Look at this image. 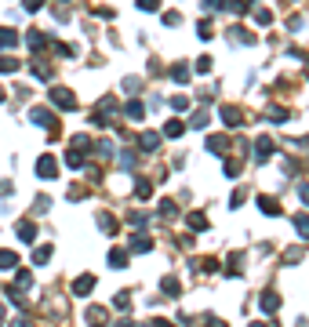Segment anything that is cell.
Segmentation results:
<instances>
[{"label":"cell","instance_id":"1","mask_svg":"<svg viewBox=\"0 0 309 327\" xmlns=\"http://www.w3.org/2000/svg\"><path fill=\"white\" fill-rule=\"evenodd\" d=\"M36 175H40V178H55V175H59V164H55V156H40V164H36Z\"/></svg>","mask_w":309,"mask_h":327},{"label":"cell","instance_id":"2","mask_svg":"<svg viewBox=\"0 0 309 327\" xmlns=\"http://www.w3.org/2000/svg\"><path fill=\"white\" fill-rule=\"evenodd\" d=\"M258 305H262V313H277V309H280V295H277V291H262Z\"/></svg>","mask_w":309,"mask_h":327},{"label":"cell","instance_id":"3","mask_svg":"<svg viewBox=\"0 0 309 327\" xmlns=\"http://www.w3.org/2000/svg\"><path fill=\"white\" fill-rule=\"evenodd\" d=\"M91 291H95V276H77V280H73V295H91Z\"/></svg>","mask_w":309,"mask_h":327},{"label":"cell","instance_id":"4","mask_svg":"<svg viewBox=\"0 0 309 327\" xmlns=\"http://www.w3.org/2000/svg\"><path fill=\"white\" fill-rule=\"evenodd\" d=\"M51 98L59 102L62 109H77V102H73V95H69V91H65V88H59V91H51Z\"/></svg>","mask_w":309,"mask_h":327},{"label":"cell","instance_id":"5","mask_svg":"<svg viewBox=\"0 0 309 327\" xmlns=\"http://www.w3.org/2000/svg\"><path fill=\"white\" fill-rule=\"evenodd\" d=\"M106 316H109V313L102 309V305H95V309H88V324H91V327H102V324H106Z\"/></svg>","mask_w":309,"mask_h":327},{"label":"cell","instance_id":"6","mask_svg":"<svg viewBox=\"0 0 309 327\" xmlns=\"http://www.w3.org/2000/svg\"><path fill=\"white\" fill-rule=\"evenodd\" d=\"M30 120H33V124H44V127H51V124H55V117L48 113V109H33Z\"/></svg>","mask_w":309,"mask_h":327},{"label":"cell","instance_id":"7","mask_svg":"<svg viewBox=\"0 0 309 327\" xmlns=\"http://www.w3.org/2000/svg\"><path fill=\"white\" fill-rule=\"evenodd\" d=\"M15 44H18V36H15V30H0V51L15 48Z\"/></svg>","mask_w":309,"mask_h":327},{"label":"cell","instance_id":"8","mask_svg":"<svg viewBox=\"0 0 309 327\" xmlns=\"http://www.w3.org/2000/svg\"><path fill=\"white\" fill-rule=\"evenodd\" d=\"M258 208L266 211V214H280V204L273 200V196H258Z\"/></svg>","mask_w":309,"mask_h":327},{"label":"cell","instance_id":"9","mask_svg":"<svg viewBox=\"0 0 309 327\" xmlns=\"http://www.w3.org/2000/svg\"><path fill=\"white\" fill-rule=\"evenodd\" d=\"M182 131H185V124H182V120H167V127H164V135H167V138H179V135H182Z\"/></svg>","mask_w":309,"mask_h":327},{"label":"cell","instance_id":"10","mask_svg":"<svg viewBox=\"0 0 309 327\" xmlns=\"http://www.w3.org/2000/svg\"><path fill=\"white\" fill-rule=\"evenodd\" d=\"M18 266V255L15 251H0V269H15Z\"/></svg>","mask_w":309,"mask_h":327},{"label":"cell","instance_id":"11","mask_svg":"<svg viewBox=\"0 0 309 327\" xmlns=\"http://www.w3.org/2000/svg\"><path fill=\"white\" fill-rule=\"evenodd\" d=\"M295 229H298L302 240H309V218H306V214H295Z\"/></svg>","mask_w":309,"mask_h":327},{"label":"cell","instance_id":"12","mask_svg":"<svg viewBox=\"0 0 309 327\" xmlns=\"http://www.w3.org/2000/svg\"><path fill=\"white\" fill-rule=\"evenodd\" d=\"M18 237H22V240H33V237H36V226H33V222H18Z\"/></svg>","mask_w":309,"mask_h":327},{"label":"cell","instance_id":"13","mask_svg":"<svg viewBox=\"0 0 309 327\" xmlns=\"http://www.w3.org/2000/svg\"><path fill=\"white\" fill-rule=\"evenodd\" d=\"M48 258H51V244H44V247H36V251H33V262H36V266H44Z\"/></svg>","mask_w":309,"mask_h":327},{"label":"cell","instance_id":"14","mask_svg":"<svg viewBox=\"0 0 309 327\" xmlns=\"http://www.w3.org/2000/svg\"><path fill=\"white\" fill-rule=\"evenodd\" d=\"M113 305H117L120 313H131V298H127V291H120V295L113 298Z\"/></svg>","mask_w":309,"mask_h":327},{"label":"cell","instance_id":"15","mask_svg":"<svg viewBox=\"0 0 309 327\" xmlns=\"http://www.w3.org/2000/svg\"><path fill=\"white\" fill-rule=\"evenodd\" d=\"M149 247H153L149 237H135V240H131V251H149Z\"/></svg>","mask_w":309,"mask_h":327},{"label":"cell","instance_id":"16","mask_svg":"<svg viewBox=\"0 0 309 327\" xmlns=\"http://www.w3.org/2000/svg\"><path fill=\"white\" fill-rule=\"evenodd\" d=\"M127 117H135V120H142V117H146V109H142V102H131V106H127Z\"/></svg>","mask_w":309,"mask_h":327},{"label":"cell","instance_id":"17","mask_svg":"<svg viewBox=\"0 0 309 327\" xmlns=\"http://www.w3.org/2000/svg\"><path fill=\"white\" fill-rule=\"evenodd\" d=\"M124 262H127V255H124V251H109V266H124Z\"/></svg>","mask_w":309,"mask_h":327},{"label":"cell","instance_id":"18","mask_svg":"<svg viewBox=\"0 0 309 327\" xmlns=\"http://www.w3.org/2000/svg\"><path fill=\"white\" fill-rule=\"evenodd\" d=\"M15 69H18L15 59H0V73H15Z\"/></svg>","mask_w":309,"mask_h":327},{"label":"cell","instance_id":"19","mask_svg":"<svg viewBox=\"0 0 309 327\" xmlns=\"http://www.w3.org/2000/svg\"><path fill=\"white\" fill-rule=\"evenodd\" d=\"M156 146H160V138H156V135H142V149H156Z\"/></svg>","mask_w":309,"mask_h":327},{"label":"cell","instance_id":"20","mask_svg":"<svg viewBox=\"0 0 309 327\" xmlns=\"http://www.w3.org/2000/svg\"><path fill=\"white\" fill-rule=\"evenodd\" d=\"M189 226H193V229H208V218H204V214H193Z\"/></svg>","mask_w":309,"mask_h":327},{"label":"cell","instance_id":"21","mask_svg":"<svg viewBox=\"0 0 309 327\" xmlns=\"http://www.w3.org/2000/svg\"><path fill=\"white\" fill-rule=\"evenodd\" d=\"M160 214H167V218H171V214H179V208H175L171 200H164V204H160Z\"/></svg>","mask_w":309,"mask_h":327},{"label":"cell","instance_id":"22","mask_svg":"<svg viewBox=\"0 0 309 327\" xmlns=\"http://www.w3.org/2000/svg\"><path fill=\"white\" fill-rule=\"evenodd\" d=\"M164 291H167V295H179V280L167 276V280H164Z\"/></svg>","mask_w":309,"mask_h":327},{"label":"cell","instance_id":"23","mask_svg":"<svg viewBox=\"0 0 309 327\" xmlns=\"http://www.w3.org/2000/svg\"><path fill=\"white\" fill-rule=\"evenodd\" d=\"M138 7H146V11H156V7H160V0H138Z\"/></svg>","mask_w":309,"mask_h":327},{"label":"cell","instance_id":"24","mask_svg":"<svg viewBox=\"0 0 309 327\" xmlns=\"http://www.w3.org/2000/svg\"><path fill=\"white\" fill-rule=\"evenodd\" d=\"M171 106H175V109H185V106H189V98H182V95H175V98H171Z\"/></svg>","mask_w":309,"mask_h":327},{"label":"cell","instance_id":"25","mask_svg":"<svg viewBox=\"0 0 309 327\" xmlns=\"http://www.w3.org/2000/svg\"><path fill=\"white\" fill-rule=\"evenodd\" d=\"M204 327H226V324H222L218 316H204Z\"/></svg>","mask_w":309,"mask_h":327},{"label":"cell","instance_id":"26","mask_svg":"<svg viewBox=\"0 0 309 327\" xmlns=\"http://www.w3.org/2000/svg\"><path fill=\"white\" fill-rule=\"evenodd\" d=\"M135 193H138V196H142V200H149V193H153V189H149V185H146V182H138V189H135Z\"/></svg>","mask_w":309,"mask_h":327},{"label":"cell","instance_id":"27","mask_svg":"<svg viewBox=\"0 0 309 327\" xmlns=\"http://www.w3.org/2000/svg\"><path fill=\"white\" fill-rule=\"evenodd\" d=\"M11 327H33V324L26 320V316H15V320H11Z\"/></svg>","mask_w":309,"mask_h":327},{"label":"cell","instance_id":"28","mask_svg":"<svg viewBox=\"0 0 309 327\" xmlns=\"http://www.w3.org/2000/svg\"><path fill=\"white\" fill-rule=\"evenodd\" d=\"M149 327H175V324H171V320H160V316H156V320L149 324Z\"/></svg>","mask_w":309,"mask_h":327},{"label":"cell","instance_id":"29","mask_svg":"<svg viewBox=\"0 0 309 327\" xmlns=\"http://www.w3.org/2000/svg\"><path fill=\"white\" fill-rule=\"evenodd\" d=\"M298 196H302V200L309 204V185H302V189H298Z\"/></svg>","mask_w":309,"mask_h":327},{"label":"cell","instance_id":"30","mask_svg":"<svg viewBox=\"0 0 309 327\" xmlns=\"http://www.w3.org/2000/svg\"><path fill=\"white\" fill-rule=\"evenodd\" d=\"M40 4H44V0H26V7H33V11H36Z\"/></svg>","mask_w":309,"mask_h":327},{"label":"cell","instance_id":"31","mask_svg":"<svg viewBox=\"0 0 309 327\" xmlns=\"http://www.w3.org/2000/svg\"><path fill=\"white\" fill-rule=\"evenodd\" d=\"M117 327H135V324H131V320H124V324H117Z\"/></svg>","mask_w":309,"mask_h":327}]
</instances>
